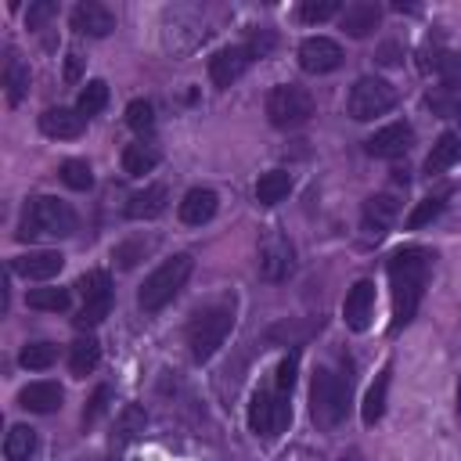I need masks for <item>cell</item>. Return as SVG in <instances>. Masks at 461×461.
<instances>
[{"label":"cell","instance_id":"obj_1","mask_svg":"<svg viewBox=\"0 0 461 461\" xmlns=\"http://www.w3.org/2000/svg\"><path fill=\"white\" fill-rule=\"evenodd\" d=\"M432 252L421 245H403L389 256V285H393V331L407 328L421 306L432 274Z\"/></svg>","mask_w":461,"mask_h":461},{"label":"cell","instance_id":"obj_2","mask_svg":"<svg viewBox=\"0 0 461 461\" xmlns=\"http://www.w3.org/2000/svg\"><path fill=\"white\" fill-rule=\"evenodd\" d=\"M349 407V375L335 367H317L310 382V418L317 429H335Z\"/></svg>","mask_w":461,"mask_h":461},{"label":"cell","instance_id":"obj_3","mask_svg":"<svg viewBox=\"0 0 461 461\" xmlns=\"http://www.w3.org/2000/svg\"><path fill=\"white\" fill-rule=\"evenodd\" d=\"M72 230H76L72 205L54 198V194H40L25 205L14 234H18V241H32V238H68Z\"/></svg>","mask_w":461,"mask_h":461},{"label":"cell","instance_id":"obj_4","mask_svg":"<svg viewBox=\"0 0 461 461\" xmlns=\"http://www.w3.org/2000/svg\"><path fill=\"white\" fill-rule=\"evenodd\" d=\"M191 267H194V259H191L187 252H176L173 259H162V263L144 277V285H140V292H137L140 310H144V313H158L162 306H169V303L180 295V288L187 285Z\"/></svg>","mask_w":461,"mask_h":461},{"label":"cell","instance_id":"obj_5","mask_svg":"<svg viewBox=\"0 0 461 461\" xmlns=\"http://www.w3.org/2000/svg\"><path fill=\"white\" fill-rule=\"evenodd\" d=\"M230 328H234V303L223 299V303H212V306L198 310L194 321L187 324L191 357H194V360H209V357L223 346V339L230 335Z\"/></svg>","mask_w":461,"mask_h":461},{"label":"cell","instance_id":"obj_6","mask_svg":"<svg viewBox=\"0 0 461 461\" xmlns=\"http://www.w3.org/2000/svg\"><path fill=\"white\" fill-rule=\"evenodd\" d=\"M396 104V86L382 76H364L349 86V97H346V112L357 119V122H367L375 115H385L389 108Z\"/></svg>","mask_w":461,"mask_h":461},{"label":"cell","instance_id":"obj_7","mask_svg":"<svg viewBox=\"0 0 461 461\" xmlns=\"http://www.w3.org/2000/svg\"><path fill=\"white\" fill-rule=\"evenodd\" d=\"M313 115V97L310 90L295 86V83H281L267 94V119L277 126V130H292V126H303L306 119Z\"/></svg>","mask_w":461,"mask_h":461},{"label":"cell","instance_id":"obj_8","mask_svg":"<svg viewBox=\"0 0 461 461\" xmlns=\"http://www.w3.org/2000/svg\"><path fill=\"white\" fill-rule=\"evenodd\" d=\"M292 421V407L285 400V393H267L259 389L249 403V429L259 436V439H274L277 432H285Z\"/></svg>","mask_w":461,"mask_h":461},{"label":"cell","instance_id":"obj_9","mask_svg":"<svg viewBox=\"0 0 461 461\" xmlns=\"http://www.w3.org/2000/svg\"><path fill=\"white\" fill-rule=\"evenodd\" d=\"M295 270V249L281 230H267L259 241V277L263 281H285Z\"/></svg>","mask_w":461,"mask_h":461},{"label":"cell","instance_id":"obj_10","mask_svg":"<svg viewBox=\"0 0 461 461\" xmlns=\"http://www.w3.org/2000/svg\"><path fill=\"white\" fill-rule=\"evenodd\" d=\"M252 61H256V50H252L249 43H234V47H223V50H216V54L209 58V76H212V83H216L220 90H227L234 79H241V72H245Z\"/></svg>","mask_w":461,"mask_h":461},{"label":"cell","instance_id":"obj_11","mask_svg":"<svg viewBox=\"0 0 461 461\" xmlns=\"http://www.w3.org/2000/svg\"><path fill=\"white\" fill-rule=\"evenodd\" d=\"M299 65L313 76L321 72H335L342 65V47L331 40V36H306L299 43Z\"/></svg>","mask_w":461,"mask_h":461},{"label":"cell","instance_id":"obj_12","mask_svg":"<svg viewBox=\"0 0 461 461\" xmlns=\"http://www.w3.org/2000/svg\"><path fill=\"white\" fill-rule=\"evenodd\" d=\"M411 140H414V130L407 122H389V126L375 130L364 140V151L375 155V158H396V155H403L411 148Z\"/></svg>","mask_w":461,"mask_h":461},{"label":"cell","instance_id":"obj_13","mask_svg":"<svg viewBox=\"0 0 461 461\" xmlns=\"http://www.w3.org/2000/svg\"><path fill=\"white\" fill-rule=\"evenodd\" d=\"M342 317L353 331H367L371 317H375V285L371 281H357L349 292H346V303H342Z\"/></svg>","mask_w":461,"mask_h":461},{"label":"cell","instance_id":"obj_14","mask_svg":"<svg viewBox=\"0 0 461 461\" xmlns=\"http://www.w3.org/2000/svg\"><path fill=\"white\" fill-rule=\"evenodd\" d=\"M14 274H22L25 281H50L61 267H65V256L54 252V249H36V252H25V256H14Z\"/></svg>","mask_w":461,"mask_h":461},{"label":"cell","instance_id":"obj_15","mask_svg":"<svg viewBox=\"0 0 461 461\" xmlns=\"http://www.w3.org/2000/svg\"><path fill=\"white\" fill-rule=\"evenodd\" d=\"M378 22H382V7H378L375 0H353V4H346V11L339 14L342 32H346V36H353V40H360V36L375 32V29H378Z\"/></svg>","mask_w":461,"mask_h":461},{"label":"cell","instance_id":"obj_16","mask_svg":"<svg viewBox=\"0 0 461 461\" xmlns=\"http://www.w3.org/2000/svg\"><path fill=\"white\" fill-rule=\"evenodd\" d=\"M72 29L83 36H108L115 29V14L97 0H83L72 11Z\"/></svg>","mask_w":461,"mask_h":461},{"label":"cell","instance_id":"obj_17","mask_svg":"<svg viewBox=\"0 0 461 461\" xmlns=\"http://www.w3.org/2000/svg\"><path fill=\"white\" fill-rule=\"evenodd\" d=\"M40 130L47 137H58V140H76L86 130V119L76 108H47L40 115Z\"/></svg>","mask_w":461,"mask_h":461},{"label":"cell","instance_id":"obj_18","mask_svg":"<svg viewBox=\"0 0 461 461\" xmlns=\"http://www.w3.org/2000/svg\"><path fill=\"white\" fill-rule=\"evenodd\" d=\"M216 205H220L216 191H209V187H191V191L180 198V220H184L187 227H202V223H209V220L216 216Z\"/></svg>","mask_w":461,"mask_h":461},{"label":"cell","instance_id":"obj_19","mask_svg":"<svg viewBox=\"0 0 461 461\" xmlns=\"http://www.w3.org/2000/svg\"><path fill=\"white\" fill-rule=\"evenodd\" d=\"M396 212H400V202H396L393 194H371V198L364 202V212H360L364 230H367L371 238H382V234L389 230V223L396 220Z\"/></svg>","mask_w":461,"mask_h":461},{"label":"cell","instance_id":"obj_20","mask_svg":"<svg viewBox=\"0 0 461 461\" xmlns=\"http://www.w3.org/2000/svg\"><path fill=\"white\" fill-rule=\"evenodd\" d=\"M166 202H169L166 184H148L144 191L130 194V202H126V216H130V220H155L158 212H166Z\"/></svg>","mask_w":461,"mask_h":461},{"label":"cell","instance_id":"obj_21","mask_svg":"<svg viewBox=\"0 0 461 461\" xmlns=\"http://www.w3.org/2000/svg\"><path fill=\"white\" fill-rule=\"evenodd\" d=\"M18 403L32 414H50V411L61 407V385L58 382H29L18 393Z\"/></svg>","mask_w":461,"mask_h":461},{"label":"cell","instance_id":"obj_22","mask_svg":"<svg viewBox=\"0 0 461 461\" xmlns=\"http://www.w3.org/2000/svg\"><path fill=\"white\" fill-rule=\"evenodd\" d=\"M457 158H461V137L447 130V133L436 137V144H432V151H429V158H425V173H429V176L447 173Z\"/></svg>","mask_w":461,"mask_h":461},{"label":"cell","instance_id":"obj_23","mask_svg":"<svg viewBox=\"0 0 461 461\" xmlns=\"http://www.w3.org/2000/svg\"><path fill=\"white\" fill-rule=\"evenodd\" d=\"M389 375H393V364H385V367L375 375V385L367 389L364 407H360L364 425H378V421H382V414H385V393H389Z\"/></svg>","mask_w":461,"mask_h":461},{"label":"cell","instance_id":"obj_24","mask_svg":"<svg viewBox=\"0 0 461 461\" xmlns=\"http://www.w3.org/2000/svg\"><path fill=\"white\" fill-rule=\"evenodd\" d=\"M97 360H101V342L97 339H76L72 346H68V371L76 375V378H83V375H90L94 367H97Z\"/></svg>","mask_w":461,"mask_h":461},{"label":"cell","instance_id":"obj_25","mask_svg":"<svg viewBox=\"0 0 461 461\" xmlns=\"http://www.w3.org/2000/svg\"><path fill=\"white\" fill-rule=\"evenodd\" d=\"M29 65L18 58V54H7V61H4V86H7V101L11 104H18L25 94H29Z\"/></svg>","mask_w":461,"mask_h":461},{"label":"cell","instance_id":"obj_26","mask_svg":"<svg viewBox=\"0 0 461 461\" xmlns=\"http://www.w3.org/2000/svg\"><path fill=\"white\" fill-rule=\"evenodd\" d=\"M288 191H292V176L285 169H270V173H263L256 180V202L259 205H277Z\"/></svg>","mask_w":461,"mask_h":461},{"label":"cell","instance_id":"obj_27","mask_svg":"<svg viewBox=\"0 0 461 461\" xmlns=\"http://www.w3.org/2000/svg\"><path fill=\"white\" fill-rule=\"evenodd\" d=\"M144 425H148V411H144L140 403H126V407L119 411V418H115V447L137 439V436L144 432Z\"/></svg>","mask_w":461,"mask_h":461},{"label":"cell","instance_id":"obj_28","mask_svg":"<svg viewBox=\"0 0 461 461\" xmlns=\"http://www.w3.org/2000/svg\"><path fill=\"white\" fill-rule=\"evenodd\" d=\"M158 166V148L155 144H126V151H122V169L130 173V176H144V173H151Z\"/></svg>","mask_w":461,"mask_h":461},{"label":"cell","instance_id":"obj_29","mask_svg":"<svg viewBox=\"0 0 461 461\" xmlns=\"http://www.w3.org/2000/svg\"><path fill=\"white\" fill-rule=\"evenodd\" d=\"M32 450H36V432L29 425H11L4 436V457L7 461H29Z\"/></svg>","mask_w":461,"mask_h":461},{"label":"cell","instance_id":"obj_30","mask_svg":"<svg viewBox=\"0 0 461 461\" xmlns=\"http://www.w3.org/2000/svg\"><path fill=\"white\" fill-rule=\"evenodd\" d=\"M104 104H108V83H104V79H90V83L79 90L76 112H79L83 119H90V115H97Z\"/></svg>","mask_w":461,"mask_h":461},{"label":"cell","instance_id":"obj_31","mask_svg":"<svg viewBox=\"0 0 461 461\" xmlns=\"http://www.w3.org/2000/svg\"><path fill=\"white\" fill-rule=\"evenodd\" d=\"M25 303H29L32 310H47V313H61V310H68V303H72V295H68V288H32V292L25 295Z\"/></svg>","mask_w":461,"mask_h":461},{"label":"cell","instance_id":"obj_32","mask_svg":"<svg viewBox=\"0 0 461 461\" xmlns=\"http://www.w3.org/2000/svg\"><path fill=\"white\" fill-rule=\"evenodd\" d=\"M108 310H112V288H104V292H97V295H90V299H83V310H79V317H76V324H79V328H90V324H101V321L108 317Z\"/></svg>","mask_w":461,"mask_h":461},{"label":"cell","instance_id":"obj_33","mask_svg":"<svg viewBox=\"0 0 461 461\" xmlns=\"http://www.w3.org/2000/svg\"><path fill=\"white\" fill-rule=\"evenodd\" d=\"M54 357H58V346H50V342H29L18 353V364L29 367V371H43V367L54 364Z\"/></svg>","mask_w":461,"mask_h":461},{"label":"cell","instance_id":"obj_34","mask_svg":"<svg viewBox=\"0 0 461 461\" xmlns=\"http://www.w3.org/2000/svg\"><path fill=\"white\" fill-rule=\"evenodd\" d=\"M61 180H65L72 191H90L94 173H90V166H86L83 158H65V162H61Z\"/></svg>","mask_w":461,"mask_h":461},{"label":"cell","instance_id":"obj_35","mask_svg":"<svg viewBox=\"0 0 461 461\" xmlns=\"http://www.w3.org/2000/svg\"><path fill=\"white\" fill-rule=\"evenodd\" d=\"M443 205H447V194H429V198H421L418 205H414V212L407 216V227H425V223H432L439 212H443Z\"/></svg>","mask_w":461,"mask_h":461},{"label":"cell","instance_id":"obj_36","mask_svg":"<svg viewBox=\"0 0 461 461\" xmlns=\"http://www.w3.org/2000/svg\"><path fill=\"white\" fill-rule=\"evenodd\" d=\"M126 122H130V130H137V133H151V126H155V108H151V101H144V97L130 101V104H126Z\"/></svg>","mask_w":461,"mask_h":461},{"label":"cell","instance_id":"obj_37","mask_svg":"<svg viewBox=\"0 0 461 461\" xmlns=\"http://www.w3.org/2000/svg\"><path fill=\"white\" fill-rule=\"evenodd\" d=\"M339 7H342L339 0H303V4H299V18L310 22V25H313V22H328V18L339 14Z\"/></svg>","mask_w":461,"mask_h":461},{"label":"cell","instance_id":"obj_38","mask_svg":"<svg viewBox=\"0 0 461 461\" xmlns=\"http://www.w3.org/2000/svg\"><path fill=\"white\" fill-rule=\"evenodd\" d=\"M432 68L439 72V79L447 86H461V50H450V54H439L432 61Z\"/></svg>","mask_w":461,"mask_h":461},{"label":"cell","instance_id":"obj_39","mask_svg":"<svg viewBox=\"0 0 461 461\" xmlns=\"http://www.w3.org/2000/svg\"><path fill=\"white\" fill-rule=\"evenodd\" d=\"M151 249V241H144V238H133V241H122L119 249H115V259H119V267L122 270H130V267H137V259H144V252Z\"/></svg>","mask_w":461,"mask_h":461},{"label":"cell","instance_id":"obj_40","mask_svg":"<svg viewBox=\"0 0 461 461\" xmlns=\"http://www.w3.org/2000/svg\"><path fill=\"white\" fill-rule=\"evenodd\" d=\"M54 14H58V4H54V0H32L29 11H25V25H29V29H43Z\"/></svg>","mask_w":461,"mask_h":461},{"label":"cell","instance_id":"obj_41","mask_svg":"<svg viewBox=\"0 0 461 461\" xmlns=\"http://www.w3.org/2000/svg\"><path fill=\"white\" fill-rule=\"evenodd\" d=\"M295 367H299V357H295V353H288V357L277 364V393H292V385H295Z\"/></svg>","mask_w":461,"mask_h":461},{"label":"cell","instance_id":"obj_42","mask_svg":"<svg viewBox=\"0 0 461 461\" xmlns=\"http://www.w3.org/2000/svg\"><path fill=\"white\" fill-rule=\"evenodd\" d=\"M104 407H108V385H97L94 396H90V403H86V411H83V425H94Z\"/></svg>","mask_w":461,"mask_h":461},{"label":"cell","instance_id":"obj_43","mask_svg":"<svg viewBox=\"0 0 461 461\" xmlns=\"http://www.w3.org/2000/svg\"><path fill=\"white\" fill-rule=\"evenodd\" d=\"M79 65H83V61H79V54H68V65H65V79H68V83H72V79H79Z\"/></svg>","mask_w":461,"mask_h":461},{"label":"cell","instance_id":"obj_44","mask_svg":"<svg viewBox=\"0 0 461 461\" xmlns=\"http://www.w3.org/2000/svg\"><path fill=\"white\" fill-rule=\"evenodd\" d=\"M432 108H439V112H450L454 119H461V101H454V104H443V101H432Z\"/></svg>","mask_w":461,"mask_h":461},{"label":"cell","instance_id":"obj_45","mask_svg":"<svg viewBox=\"0 0 461 461\" xmlns=\"http://www.w3.org/2000/svg\"><path fill=\"white\" fill-rule=\"evenodd\" d=\"M457 414H461V382H457Z\"/></svg>","mask_w":461,"mask_h":461},{"label":"cell","instance_id":"obj_46","mask_svg":"<svg viewBox=\"0 0 461 461\" xmlns=\"http://www.w3.org/2000/svg\"><path fill=\"white\" fill-rule=\"evenodd\" d=\"M339 461H357V457H339Z\"/></svg>","mask_w":461,"mask_h":461}]
</instances>
